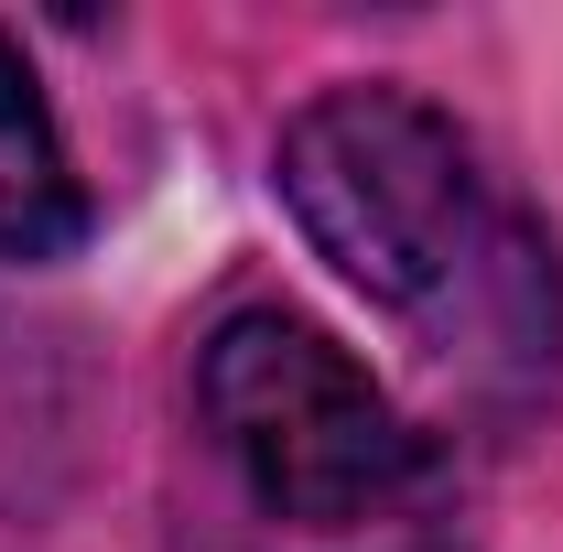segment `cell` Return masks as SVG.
<instances>
[{
  "label": "cell",
  "instance_id": "6da1fadb",
  "mask_svg": "<svg viewBox=\"0 0 563 552\" xmlns=\"http://www.w3.org/2000/svg\"><path fill=\"white\" fill-rule=\"evenodd\" d=\"M272 185L303 250L390 314H444L488 261V196L444 109L401 87H325L282 120Z\"/></svg>",
  "mask_w": 563,
  "mask_h": 552
},
{
  "label": "cell",
  "instance_id": "7a4b0ae2",
  "mask_svg": "<svg viewBox=\"0 0 563 552\" xmlns=\"http://www.w3.org/2000/svg\"><path fill=\"white\" fill-rule=\"evenodd\" d=\"M196 401L228 466L303 531L368 520L412 477V433L379 401V379L303 314H228L196 357Z\"/></svg>",
  "mask_w": 563,
  "mask_h": 552
},
{
  "label": "cell",
  "instance_id": "3957f363",
  "mask_svg": "<svg viewBox=\"0 0 563 552\" xmlns=\"http://www.w3.org/2000/svg\"><path fill=\"white\" fill-rule=\"evenodd\" d=\"M76 228H87V196H76V163L55 141V109L0 33V261H55Z\"/></svg>",
  "mask_w": 563,
  "mask_h": 552
}]
</instances>
